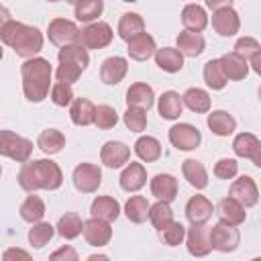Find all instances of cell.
Returning <instances> with one entry per match:
<instances>
[{"label": "cell", "mask_w": 261, "mask_h": 261, "mask_svg": "<svg viewBox=\"0 0 261 261\" xmlns=\"http://www.w3.org/2000/svg\"><path fill=\"white\" fill-rule=\"evenodd\" d=\"M122 120H124V124H126V128L128 130H133V133H141V130H145V126H147V114H145V110H141V108H126V112H124V116H122Z\"/></svg>", "instance_id": "cell-47"}, {"label": "cell", "mask_w": 261, "mask_h": 261, "mask_svg": "<svg viewBox=\"0 0 261 261\" xmlns=\"http://www.w3.org/2000/svg\"><path fill=\"white\" fill-rule=\"evenodd\" d=\"M135 153L147 163L157 161L161 157V143L155 137H141L135 143Z\"/></svg>", "instance_id": "cell-38"}, {"label": "cell", "mask_w": 261, "mask_h": 261, "mask_svg": "<svg viewBox=\"0 0 261 261\" xmlns=\"http://www.w3.org/2000/svg\"><path fill=\"white\" fill-rule=\"evenodd\" d=\"M10 20H12V18H10V12H8V8L0 4V33H2V29L6 27V22H10Z\"/></svg>", "instance_id": "cell-52"}, {"label": "cell", "mask_w": 261, "mask_h": 261, "mask_svg": "<svg viewBox=\"0 0 261 261\" xmlns=\"http://www.w3.org/2000/svg\"><path fill=\"white\" fill-rule=\"evenodd\" d=\"M0 155L24 163L33 155V143L12 130H0Z\"/></svg>", "instance_id": "cell-4"}, {"label": "cell", "mask_w": 261, "mask_h": 261, "mask_svg": "<svg viewBox=\"0 0 261 261\" xmlns=\"http://www.w3.org/2000/svg\"><path fill=\"white\" fill-rule=\"evenodd\" d=\"M120 188L122 190H126V192H137V190H141L145 184H147V171H145V167L141 165V163H135V161H130L126 167H124V171L120 173Z\"/></svg>", "instance_id": "cell-22"}, {"label": "cell", "mask_w": 261, "mask_h": 261, "mask_svg": "<svg viewBox=\"0 0 261 261\" xmlns=\"http://www.w3.org/2000/svg\"><path fill=\"white\" fill-rule=\"evenodd\" d=\"M122 2H137V0H122Z\"/></svg>", "instance_id": "cell-56"}, {"label": "cell", "mask_w": 261, "mask_h": 261, "mask_svg": "<svg viewBox=\"0 0 261 261\" xmlns=\"http://www.w3.org/2000/svg\"><path fill=\"white\" fill-rule=\"evenodd\" d=\"M90 212H92L94 218H102V220H106V222H112V220L118 218L120 206H118V202H116L114 198H110V196H98V198L92 202Z\"/></svg>", "instance_id": "cell-28"}, {"label": "cell", "mask_w": 261, "mask_h": 261, "mask_svg": "<svg viewBox=\"0 0 261 261\" xmlns=\"http://www.w3.org/2000/svg\"><path fill=\"white\" fill-rule=\"evenodd\" d=\"M47 35H49V41L59 47L69 45V43H80V29L75 22L67 18H53L49 22Z\"/></svg>", "instance_id": "cell-7"}, {"label": "cell", "mask_w": 261, "mask_h": 261, "mask_svg": "<svg viewBox=\"0 0 261 261\" xmlns=\"http://www.w3.org/2000/svg\"><path fill=\"white\" fill-rule=\"evenodd\" d=\"M153 100H155V94H153V88L149 84L139 82L126 90V106H130V108L149 110L153 106Z\"/></svg>", "instance_id": "cell-20"}, {"label": "cell", "mask_w": 261, "mask_h": 261, "mask_svg": "<svg viewBox=\"0 0 261 261\" xmlns=\"http://www.w3.org/2000/svg\"><path fill=\"white\" fill-rule=\"evenodd\" d=\"M0 59H2V47H0Z\"/></svg>", "instance_id": "cell-57"}, {"label": "cell", "mask_w": 261, "mask_h": 261, "mask_svg": "<svg viewBox=\"0 0 261 261\" xmlns=\"http://www.w3.org/2000/svg\"><path fill=\"white\" fill-rule=\"evenodd\" d=\"M20 218L27 220V222H39L43 216H45V202L39 198V196H29L22 204H20Z\"/></svg>", "instance_id": "cell-39"}, {"label": "cell", "mask_w": 261, "mask_h": 261, "mask_svg": "<svg viewBox=\"0 0 261 261\" xmlns=\"http://www.w3.org/2000/svg\"><path fill=\"white\" fill-rule=\"evenodd\" d=\"M169 141L179 151H192V149H196L200 145L202 135H200V130L194 124L179 122V124L169 128Z\"/></svg>", "instance_id": "cell-10"}, {"label": "cell", "mask_w": 261, "mask_h": 261, "mask_svg": "<svg viewBox=\"0 0 261 261\" xmlns=\"http://www.w3.org/2000/svg\"><path fill=\"white\" fill-rule=\"evenodd\" d=\"M51 100H53V104H57V106H67V104H71V100H73V90H71V86L65 84V82H57V84L51 88Z\"/></svg>", "instance_id": "cell-48"}, {"label": "cell", "mask_w": 261, "mask_h": 261, "mask_svg": "<svg viewBox=\"0 0 261 261\" xmlns=\"http://www.w3.org/2000/svg\"><path fill=\"white\" fill-rule=\"evenodd\" d=\"M57 59L59 63H69L73 67H77L80 71H84L90 63V55H88V49L82 45V43H69V45H63L57 53Z\"/></svg>", "instance_id": "cell-18"}, {"label": "cell", "mask_w": 261, "mask_h": 261, "mask_svg": "<svg viewBox=\"0 0 261 261\" xmlns=\"http://www.w3.org/2000/svg\"><path fill=\"white\" fill-rule=\"evenodd\" d=\"M232 151L239 155V157H245V159H251L253 165L261 167V141L251 135V133H241L234 137L232 141Z\"/></svg>", "instance_id": "cell-12"}, {"label": "cell", "mask_w": 261, "mask_h": 261, "mask_svg": "<svg viewBox=\"0 0 261 261\" xmlns=\"http://www.w3.org/2000/svg\"><path fill=\"white\" fill-rule=\"evenodd\" d=\"M210 226H206V222H194L188 232H186V245H188V251L190 255L194 257H206L212 247H210Z\"/></svg>", "instance_id": "cell-8"}, {"label": "cell", "mask_w": 261, "mask_h": 261, "mask_svg": "<svg viewBox=\"0 0 261 261\" xmlns=\"http://www.w3.org/2000/svg\"><path fill=\"white\" fill-rule=\"evenodd\" d=\"M212 210H214L212 202L206 196H200V194L192 196L188 200V204H186V216H188V220L192 224L194 222H208L210 216H212Z\"/></svg>", "instance_id": "cell-21"}, {"label": "cell", "mask_w": 261, "mask_h": 261, "mask_svg": "<svg viewBox=\"0 0 261 261\" xmlns=\"http://www.w3.org/2000/svg\"><path fill=\"white\" fill-rule=\"evenodd\" d=\"M259 51H261V45L253 37H241L234 43V53L241 55L245 61H251V65H253V69L257 73L261 71V67H259Z\"/></svg>", "instance_id": "cell-32"}, {"label": "cell", "mask_w": 261, "mask_h": 261, "mask_svg": "<svg viewBox=\"0 0 261 261\" xmlns=\"http://www.w3.org/2000/svg\"><path fill=\"white\" fill-rule=\"evenodd\" d=\"M65 2H69V4H75V2H77V0H65Z\"/></svg>", "instance_id": "cell-55"}, {"label": "cell", "mask_w": 261, "mask_h": 261, "mask_svg": "<svg viewBox=\"0 0 261 261\" xmlns=\"http://www.w3.org/2000/svg\"><path fill=\"white\" fill-rule=\"evenodd\" d=\"M216 214L222 222L226 224H232V226H239L245 222L247 218V212H245V206L239 204L234 198H222L218 204H216Z\"/></svg>", "instance_id": "cell-17"}, {"label": "cell", "mask_w": 261, "mask_h": 261, "mask_svg": "<svg viewBox=\"0 0 261 261\" xmlns=\"http://www.w3.org/2000/svg\"><path fill=\"white\" fill-rule=\"evenodd\" d=\"M241 20L237 10H232L230 6H222L218 10H214L212 14V29L220 35V37H232L234 33H239Z\"/></svg>", "instance_id": "cell-14"}, {"label": "cell", "mask_w": 261, "mask_h": 261, "mask_svg": "<svg viewBox=\"0 0 261 261\" xmlns=\"http://www.w3.org/2000/svg\"><path fill=\"white\" fill-rule=\"evenodd\" d=\"M157 108H159L161 118H165V120H175V118L181 114V110H184L181 96H179L177 92H173V90H167V92H163V94L159 96Z\"/></svg>", "instance_id": "cell-27"}, {"label": "cell", "mask_w": 261, "mask_h": 261, "mask_svg": "<svg viewBox=\"0 0 261 261\" xmlns=\"http://www.w3.org/2000/svg\"><path fill=\"white\" fill-rule=\"evenodd\" d=\"M128 157H130V149L120 141H108V143H104V147L100 151L102 163L106 167H112V169L122 167L128 161Z\"/></svg>", "instance_id": "cell-16"}, {"label": "cell", "mask_w": 261, "mask_h": 261, "mask_svg": "<svg viewBox=\"0 0 261 261\" xmlns=\"http://www.w3.org/2000/svg\"><path fill=\"white\" fill-rule=\"evenodd\" d=\"M181 102L196 114L200 112H208L210 110V96L206 90H200V88H190L184 92L181 96Z\"/></svg>", "instance_id": "cell-36"}, {"label": "cell", "mask_w": 261, "mask_h": 261, "mask_svg": "<svg viewBox=\"0 0 261 261\" xmlns=\"http://www.w3.org/2000/svg\"><path fill=\"white\" fill-rule=\"evenodd\" d=\"M0 39L4 45L12 47L16 55L20 57H33L43 49V35L37 27L18 22V20H10L6 22V27L0 33Z\"/></svg>", "instance_id": "cell-3"}, {"label": "cell", "mask_w": 261, "mask_h": 261, "mask_svg": "<svg viewBox=\"0 0 261 261\" xmlns=\"http://www.w3.org/2000/svg\"><path fill=\"white\" fill-rule=\"evenodd\" d=\"M143 31H145V20H143L141 14L126 12V14L120 16V20H118V37L122 41H130L133 37H137Z\"/></svg>", "instance_id": "cell-34"}, {"label": "cell", "mask_w": 261, "mask_h": 261, "mask_svg": "<svg viewBox=\"0 0 261 261\" xmlns=\"http://www.w3.org/2000/svg\"><path fill=\"white\" fill-rule=\"evenodd\" d=\"M181 22L186 27V31H194V33H200L206 29L208 24V16H206V10L198 4H188L184 6L181 10Z\"/></svg>", "instance_id": "cell-30"}, {"label": "cell", "mask_w": 261, "mask_h": 261, "mask_svg": "<svg viewBox=\"0 0 261 261\" xmlns=\"http://www.w3.org/2000/svg\"><path fill=\"white\" fill-rule=\"evenodd\" d=\"M210 247L220 251V253H230L239 247V241H241V234L239 230L232 226V224H226V222H216L214 226H210Z\"/></svg>", "instance_id": "cell-5"}, {"label": "cell", "mask_w": 261, "mask_h": 261, "mask_svg": "<svg viewBox=\"0 0 261 261\" xmlns=\"http://www.w3.org/2000/svg\"><path fill=\"white\" fill-rule=\"evenodd\" d=\"M96 259H98V255H92L90 257V261H96ZM100 259H106V255H100Z\"/></svg>", "instance_id": "cell-54"}, {"label": "cell", "mask_w": 261, "mask_h": 261, "mask_svg": "<svg viewBox=\"0 0 261 261\" xmlns=\"http://www.w3.org/2000/svg\"><path fill=\"white\" fill-rule=\"evenodd\" d=\"M126 69H128V63H126L124 57H118V55L108 57L100 65V80L108 86H116L126 75Z\"/></svg>", "instance_id": "cell-15"}, {"label": "cell", "mask_w": 261, "mask_h": 261, "mask_svg": "<svg viewBox=\"0 0 261 261\" xmlns=\"http://www.w3.org/2000/svg\"><path fill=\"white\" fill-rule=\"evenodd\" d=\"M151 194L159 200L171 202L177 196V179L171 173H157L151 179Z\"/></svg>", "instance_id": "cell-23"}, {"label": "cell", "mask_w": 261, "mask_h": 261, "mask_svg": "<svg viewBox=\"0 0 261 261\" xmlns=\"http://www.w3.org/2000/svg\"><path fill=\"white\" fill-rule=\"evenodd\" d=\"M237 171H239V163L228 157L216 161V165H214V175L218 179H232L237 175Z\"/></svg>", "instance_id": "cell-49"}, {"label": "cell", "mask_w": 261, "mask_h": 261, "mask_svg": "<svg viewBox=\"0 0 261 261\" xmlns=\"http://www.w3.org/2000/svg\"><path fill=\"white\" fill-rule=\"evenodd\" d=\"M82 232H84V239L88 241V245H92V247H104V245H108V241L112 237L110 222H106L102 218H94V216L84 222Z\"/></svg>", "instance_id": "cell-13"}, {"label": "cell", "mask_w": 261, "mask_h": 261, "mask_svg": "<svg viewBox=\"0 0 261 261\" xmlns=\"http://www.w3.org/2000/svg\"><path fill=\"white\" fill-rule=\"evenodd\" d=\"M55 234V226H51L49 222H33V228L29 230V243L35 247V249H41L45 247Z\"/></svg>", "instance_id": "cell-43"}, {"label": "cell", "mask_w": 261, "mask_h": 261, "mask_svg": "<svg viewBox=\"0 0 261 261\" xmlns=\"http://www.w3.org/2000/svg\"><path fill=\"white\" fill-rule=\"evenodd\" d=\"M159 237H161V241H163L165 245L177 247V245H181V241H184V237H186V226H184L181 222L171 220L169 224H165V226L159 230Z\"/></svg>", "instance_id": "cell-45"}, {"label": "cell", "mask_w": 261, "mask_h": 261, "mask_svg": "<svg viewBox=\"0 0 261 261\" xmlns=\"http://www.w3.org/2000/svg\"><path fill=\"white\" fill-rule=\"evenodd\" d=\"M49 2H59V0H49Z\"/></svg>", "instance_id": "cell-58"}, {"label": "cell", "mask_w": 261, "mask_h": 261, "mask_svg": "<svg viewBox=\"0 0 261 261\" xmlns=\"http://www.w3.org/2000/svg\"><path fill=\"white\" fill-rule=\"evenodd\" d=\"M124 214L135 224L145 222L147 216H149V202H147V198H143V196H130L126 200V204H124Z\"/></svg>", "instance_id": "cell-37"}, {"label": "cell", "mask_w": 261, "mask_h": 261, "mask_svg": "<svg viewBox=\"0 0 261 261\" xmlns=\"http://www.w3.org/2000/svg\"><path fill=\"white\" fill-rule=\"evenodd\" d=\"M112 41V29L108 22H90L86 29L80 31V43L86 49H104Z\"/></svg>", "instance_id": "cell-6"}, {"label": "cell", "mask_w": 261, "mask_h": 261, "mask_svg": "<svg viewBox=\"0 0 261 261\" xmlns=\"http://www.w3.org/2000/svg\"><path fill=\"white\" fill-rule=\"evenodd\" d=\"M0 173H2V165H0Z\"/></svg>", "instance_id": "cell-59"}, {"label": "cell", "mask_w": 261, "mask_h": 261, "mask_svg": "<svg viewBox=\"0 0 261 261\" xmlns=\"http://www.w3.org/2000/svg\"><path fill=\"white\" fill-rule=\"evenodd\" d=\"M61 184H63V173L59 165L51 159L24 161L18 171V186L31 194L35 190H57Z\"/></svg>", "instance_id": "cell-1"}, {"label": "cell", "mask_w": 261, "mask_h": 261, "mask_svg": "<svg viewBox=\"0 0 261 261\" xmlns=\"http://www.w3.org/2000/svg\"><path fill=\"white\" fill-rule=\"evenodd\" d=\"M147 218L151 220V224H153L157 230H161L165 224H169V222L173 220V212H171L169 202L159 200L157 204L149 206V216H147Z\"/></svg>", "instance_id": "cell-42"}, {"label": "cell", "mask_w": 261, "mask_h": 261, "mask_svg": "<svg viewBox=\"0 0 261 261\" xmlns=\"http://www.w3.org/2000/svg\"><path fill=\"white\" fill-rule=\"evenodd\" d=\"M228 196L234 198L239 204H243L245 208H251L257 204L259 200V192H257V184L253 177L249 175H241L239 179L232 181L230 190H228Z\"/></svg>", "instance_id": "cell-11"}, {"label": "cell", "mask_w": 261, "mask_h": 261, "mask_svg": "<svg viewBox=\"0 0 261 261\" xmlns=\"http://www.w3.org/2000/svg\"><path fill=\"white\" fill-rule=\"evenodd\" d=\"M208 128L218 137H228L237 128V120L226 110H214L208 114Z\"/></svg>", "instance_id": "cell-33"}, {"label": "cell", "mask_w": 261, "mask_h": 261, "mask_svg": "<svg viewBox=\"0 0 261 261\" xmlns=\"http://www.w3.org/2000/svg\"><path fill=\"white\" fill-rule=\"evenodd\" d=\"M204 82L212 88V90H222L226 86V75L222 73V67H220V61L218 59H210L206 65H204Z\"/></svg>", "instance_id": "cell-44"}, {"label": "cell", "mask_w": 261, "mask_h": 261, "mask_svg": "<svg viewBox=\"0 0 261 261\" xmlns=\"http://www.w3.org/2000/svg\"><path fill=\"white\" fill-rule=\"evenodd\" d=\"M128 43V55H130V59H135V61H147L153 53H155V49H157V45H155V39L151 37V35H147L145 31L143 33H139L137 37H133L130 41H126Z\"/></svg>", "instance_id": "cell-19"}, {"label": "cell", "mask_w": 261, "mask_h": 261, "mask_svg": "<svg viewBox=\"0 0 261 261\" xmlns=\"http://www.w3.org/2000/svg\"><path fill=\"white\" fill-rule=\"evenodd\" d=\"M218 61H220V67H222V73L226 75V80H245L249 73V61H245L234 51L222 55Z\"/></svg>", "instance_id": "cell-24"}, {"label": "cell", "mask_w": 261, "mask_h": 261, "mask_svg": "<svg viewBox=\"0 0 261 261\" xmlns=\"http://www.w3.org/2000/svg\"><path fill=\"white\" fill-rule=\"evenodd\" d=\"M51 259H69V261H75L77 259V253L71 247H61L55 253H51Z\"/></svg>", "instance_id": "cell-50"}, {"label": "cell", "mask_w": 261, "mask_h": 261, "mask_svg": "<svg viewBox=\"0 0 261 261\" xmlns=\"http://www.w3.org/2000/svg\"><path fill=\"white\" fill-rule=\"evenodd\" d=\"M94 114H96V106L88 100V98H73L71 100V108H69V116L71 122L77 126H88L94 122Z\"/></svg>", "instance_id": "cell-26"}, {"label": "cell", "mask_w": 261, "mask_h": 261, "mask_svg": "<svg viewBox=\"0 0 261 261\" xmlns=\"http://www.w3.org/2000/svg\"><path fill=\"white\" fill-rule=\"evenodd\" d=\"M102 184V171L94 163H80L73 169V186L82 194H92Z\"/></svg>", "instance_id": "cell-9"}, {"label": "cell", "mask_w": 261, "mask_h": 261, "mask_svg": "<svg viewBox=\"0 0 261 261\" xmlns=\"http://www.w3.org/2000/svg\"><path fill=\"white\" fill-rule=\"evenodd\" d=\"M116 122H118V114H116V110H114L112 106H108V104H100V106L96 108L94 124H96L98 128L108 130V128L116 126Z\"/></svg>", "instance_id": "cell-46"}, {"label": "cell", "mask_w": 261, "mask_h": 261, "mask_svg": "<svg viewBox=\"0 0 261 261\" xmlns=\"http://www.w3.org/2000/svg\"><path fill=\"white\" fill-rule=\"evenodd\" d=\"M204 37L200 33H194V31H181L177 35V49L181 55H188V57H198L202 51H204Z\"/></svg>", "instance_id": "cell-29"}, {"label": "cell", "mask_w": 261, "mask_h": 261, "mask_svg": "<svg viewBox=\"0 0 261 261\" xmlns=\"http://www.w3.org/2000/svg\"><path fill=\"white\" fill-rule=\"evenodd\" d=\"M22 73V92L27 100L31 102H41L49 94V84H51V63L43 57H29L20 65Z\"/></svg>", "instance_id": "cell-2"}, {"label": "cell", "mask_w": 261, "mask_h": 261, "mask_svg": "<svg viewBox=\"0 0 261 261\" xmlns=\"http://www.w3.org/2000/svg\"><path fill=\"white\" fill-rule=\"evenodd\" d=\"M82 226H84V222H82V218H80L75 212H65V214L59 218V222H57L55 228H57V232H59L63 239L71 241V239L80 237Z\"/></svg>", "instance_id": "cell-40"}, {"label": "cell", "mask_w": 261, "mask_h": 261, "mask_svg": "<svg viewBox=\"0 0 261 261\" xmlns=\"http://www.w3.org/2000/svg\"><path fill=\"white\" fill-rule=\"evenodd\" d=\"M16 257L29 259V253L27 251H20V249H8V251H4V259H16Z\"/></svg>", "instance_id": "cell-51"}, {"label": "cell", "mask_w": 261, "mask_h": 261, "mask_svg": "<svg viewBox=\"0 0 261 261\" xmlns=\"http://www.w3.org/2000/svg\"><path fill=\"white\" fill-rule=\"evenodd\" d=\"M153 55H155V63L167 73H177L184 67V55L179 53V49L163 47V49H155Z\"/></svg>", "instance_id": "cell-25"}, {"label": "cell", "mask_w": 261, "mask_h": 261, "mask_svg": "<svg viewBox=\"0 0 261 261\" xmlns=\"http://www.w3.org/2000/svg\"><path fill=\"white\" fill-rule=\"evenodd\" d=\"M181 173L184 177L188 179L190 186H194L196 190H204L208 186V173H206V167L196 161V159H186L181 163Z\"/></svg>", "instance_id": "cell-31"}, {"label": "cell", "mask_w": 261, "mask_h": 261, "mask_svg": "<svg viewBox=\"0 0 261 261\" xmlns=\"http://www.w3.org/2000/svg\"><path fill=\"white\" fill-rule=\"evenodd\" d=\"M230 2L232 0H206V6L212 8V10H218L222 6H230Z\"/></svg>", "instance_id": "cell-53"}, {"label": "cell", "mask_w": 261, "mask_h": 261, "mask_svg": "<svg viewBox=\"0 0 261 261\" xmlns=\"http://www.w3.org/2000/svg\"><path fill=\"white\" fill-rule=\"evenodd\" d=\"M104 10L102 0H77L75 2V18L80 22H92L96 20Z\"/></svg>", "instance_id": "cell-41"}, {"label": "cell", "mask_w": 261, "mask_h": 261, "mask_svg": "<svg viewBox=\"0 0 261 261\" xmlns=\"http://www.w3.org/2000/svg\"><path fill=\"white\" fill-rule=\"evenodd\" d=\"M37 147L45 153V155H55L65 147V137L61 135V130L57 128H47L39 135L37 139Z\"/></svg>", "instance_id": "cell-35"}]
</instances>
